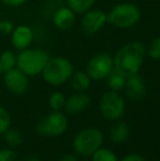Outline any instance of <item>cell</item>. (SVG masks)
Wrapping results in <instances>:
<instances>
[{
  "mask_svg": "<svg viewBox=\"0 0 160 161\" xmlns=\"http://www.w3.org/2000/svg\"><path fill=\"white\" fill-rule=\"evenodd\" d=\"M146 45L141 41H132L118 49L113 56L114 68L124 76H134L139 74L146 58Z\"/></svg>",
  "mask_w": 160,
  "mask_h": 161,
  "instance_id": "cell-1",
  "label": "cell"
},
{
  "mask_svg": "<svg viewBox=\"0 0 160 161\" xmlns=\"http://www.w3.org/2000/svg\"><path fill=\"white\" fill-rule=\"evenodd\" d=\"M108 23L120 30L130 29L138 24L141 19V11L132 2H120L107 13Z\"/></svg>",
  "mask_w": 160,
  "mask_h": 161,
  "instance_id": "cell-2",
  "label": "cell"
},
{
  "mask_svg": "<svg viewBox=\"0 0 160 161\" xmlns=\"http://www.w3.org/2000/svg\"><path fill=\"white\" fill-rule=\"evenodd\" d=\"M49 54L44 48L29 47L23 51L18 52L17 67L29 77H35L41 75L46 63L49 59Z\"/></svg>",
  "mask_w": 160,
  "mask_h": 161,
  "instance_id": "cell-3",
  "label": "cell"
},
{
  "mask_svg": "<svg viewBox=\"0 0 160 161\" xmlns=\"http://www.w3.org/2000/svg\"><path fill=\"white\" fill-rule=\"evenodd\" d=\"M75 72L74 65L67 58L63 56L49 57L44 69L42 71L43 80L49 86H62L70 80Z\"/></svg>",
  "mask_w": 160,
  "mask_h": 161,
  "instance_id": "cell-4",
  "label": "cell"
},
{
  "mask_svg": "<svg viewBox=\"0 0 160 161\" xmlns=\"http://www.w3.org/2000/svg\"><path fill=\"white\" fill-rule=\"evenodd\" d=\"M103 140L104 136L100 129L96 127L85 128L74 138V150L82 157H91L99 148L102 147Z\"/></svg>",
  "mask_w": 160,
  "mask_h": 161,
  "instance_id": "cell-5",
  "label": "cell"
},
{
  "mask_svg": "<svg viewBox=\"0 0 160 161\" xmlns=\"http://www.w3.org/2000/svg\"><path fill=\"white\" fill-rule=\"evenodd\" d=\"M67 126L66 115L60 111H52L35 124V131L44 137H56L64 134Z\"/></svg>",
  "mask_w": 160,
  "mask_h": 161,
  "instance_id": "cell-6",
  "label": "cell"
},
{
  "mask_svg": "<svg viewBox=\"0 0 160 161\" xmlns=\"http://www.w3.org/2000/svg\"><path fill=\"white\" fill-rule=\"evenodd\" d=\"M99 108L105 119L111 122L119 121L125 113V100L120 92L109 90L101 96Z\"/></svg>",
  "mask_w": 160,
  "mask_h": 161,
  "instance_id": "cell-7",
  "label": "cell"
},
{
  "mask_svg": "<svg viewBox=\"0 0 160 161\" xmlns=\"http://www.w3.org/2000/svg\"><path fill=\"white\" fill-rule=\"evenodd\" d=\"M114 69L113 57L109 53L100 52L93 55L87 63L86 71L94 81L104 80Z\"/></svg>",
  "mask_w": 160,
  "mask_h": 161,
  "instance_id": "cell-8",
  "label": "cell"
},
{
  "mask_svg": "<svg viewBox=\"0 0 160 161\" xmlns=\"http://www.w3.org/2000/svg\"><path fill=\"white\" fill-rule=\"evenodd\" d=\"M105 24H108L107 12L100 9H90L83 13L80 20L81 30L87 36H92L100 32Z\"/></svg>",
  "mask_w": 160,
  "mask_h": 161,
  "instance_id": "cell-9",
  "label": "cell"
},
{
  "mask_svg": "<svg viewBox=\"0 0 160 161\" xmlns=\"http://www.w3.org/2000/svg\"><path fill=\"white\" fill-rule=\"evenodd\" d=\"M4 87L15 96H22L29 89V76L18 67L3 72Z\"/></svg>",
  "mask_w": 160,
  "mask_h": 161,
  "instance_id": "cell-10",
  "label": "cell"
},
{
  "mask_svg": "<svg viewBox=\"0 0 160 161\" xmlns=\"http://www.w3.org/2000/svg\"><path fill=\"white\" fill-rule=\"evenodd\" d=\"M35 40L34 30L28 24L15 25L12 33L10 34V42L13 49L17 52L23 51L32 46Z\"/></svg>",
  "mask_w": 160,
  "mask_h": 161,
  "instance_id": "cell-11",
  "label": "cell"
},
{
  "mask_svg": "<svg viewBox=\"0 0 160 161\" xmlns=\"http://www.w3.org/2000/svg\"><path fill=\"white\" fill-rule=\"evenodd\" d=\"M76 13L69 7L62 4L53 12L51 17L52 23L57 30H70L76 23Z\"/></svg>",
  "mask_w": 160,
  "mask_h": 161,
  "instance_id": "cell-12",
  "label": "cell"
},
{
  "mask_svg": "<svg viewBox=\"0 0 160 161\" xmlns=\"http://www.w3.org/2000/svg\"><path fill=\"white\" fill-rule=\"evenodd\" d=\"M123 90L125 92V96L135 102L141 101L146 96V86L139 74L127 77Z\"/></svg>",
  "mask_w": 160,
  "mask_h": 161,
  "instance_id": "cell-13",
  "label": "cell"
},
{
  "mask_svg": "<svg viewBox=\"0 0 160 161\" xmlns=\"http://www.w3.org/2000/svg\"><path fill=\"white\" fill-rule=\"evenodd\" d=\"M90 104H91V97L86 92H76L75 94L66 99L64 108L69 114L76 115L85 112Z\"/></svg>",
  "mask_w": 160,
  "mask_h": 161,
  "instance_id": "cell-14",
  "label": "cell"
},
{
  "mask_svg": "<svg viewBox=\"0 0 160 161\" xmlns=\"http://www.w3.org/2000/svg\"><path fill=\"white\" fill-rule=\"evenodd\" d=\"M130 136V126L122 121H115L110 128V139L114 144H122Z\"/></svg>",
  "mask_w": 160,
  "mask_h": 161,
  "instance_id": "cell-15",
  "label": "cell"
},
{
  "mask_svg": "<svg viewBox=\"0 0 160 161\" xmlns=\"http://www.w3.org/2000/svg\"><path fill=\"white\" fill-rule=\"evenodd\" d=\"M91 82H92V79L87 74V71H82V70L75 71L70 78L71 88L76 92L88 91L90 89V87H91Z\"/></svg>",
  "mask_w": 160,
  "mask_h": 161,
  "instance_id": "cell-16",
  "label": "cell"
},
{
  "mask_svg": "<svg viewBox=\"0 0 160 161\" xmlns=\"http://www.w3.org/2000/svg\"><path fill=\"white\" fill-rule=\"evenodd\" d=\"M105 80H107L108 87L110 88V90L120 92L124 89V86H125L126 82V77L121 71H119L118 69L114 68L110 72L109 76L105 78Z\"/></svg>",
  "mask_w": 160,
  "mask_h": 161,
  "instance_id": "cell-17",
  "label": "cell"
},
{
  "mask_svg": "<svg viewBox=\"0 0 160 161\" xmlns=\"http://www.w3.org/2000/svg\"><path fill=\"white\" fill-rule=\"evenodd\" d=\"M97 0H66V6L69 7L76 14H83L93 8Z\"/></svg>",
  "mask_w": 160,
  "mask_h": 161,
  "instance_id": "cell-18",
  "label": "cell"
},
{
  "mask_svg": "<svg viewBox=\"0 0 160 161\" xmlns=\"http://www.w3.org/2000/svg\"><path fill=\"white\" fill-rule=\"evenodd\" d=\"M17 55L18 53L14 49H4L0 53V64L3 71H8L17 67Z\"/></svg>",
  "mask_w": 160,
  "mask_h": 161,
  "instance_id": "cell-19",
  "label": "cell"
},
{
  "mask_svg": "<svg viewBox=\"0 0 160 161\" xmlns=\"http://www.w3.org/2000/svg\"><path fill=\"white\" fill-rule=\"evenodd\" d=\"M3 140L9 147L15 148L22 144L23 137H22V134L20 133V130H18L17 128L10 127L3 133Z\"/></svg>",
  "mask_w": 160,
  "mask_h": 161,
  "instance_id": "cell-20",
  "label": "cell"
},
{
  "mask_svg": "<svg viewBox=\"0 0 160 161\" xmlns=\"http://www.w3.org/2000/svg\"><path fill=\"white\" fill-rule=\"evenodd\" d=\"M92 161H119L118 156L114 151L109 148H99L93 155L91 156Z\"/></svg>",
  "mask_w": 160,
  "mask_h": 161,
  "instance_id": "cell-21",
  "label": "cell"
},
{
  "mask_svg": "<svg viewBox=\"0 0 160 161\" xmlns=\"http://www.w3.org/2000/svg\"><path fill=\"white\" fill-rule=\"evenodd\" d=\"M65 103H66V97L63 92L60 91H54L53 93L49 96L48 104L53 111H60L65 108Z\"/></svg>",
  "mask_w": 160,
  "mask_h": 161,
  "instance_id": "cell-22",
  "label": "cell"
},
{
  "mask_svg": "<svg viewBox=\"0 0 160 161\" xmlns=\"http://www.w3.org/2000/svg\"><path fill=\"white\" fill-rule=\"evenodd\" d=\"M146 55L154 60L160 59V36L152 38L146 45Z\"/></svg>",
  "mask_w": 160,
  "mask_h": 161,
  "instance_id": "cell-23",
  "label": "cell"
},
{
  "mask_svg": "<svg viewBox=\"0 0 160 161\" xmlns=\"http://www.w3.org/2000/svg\"><path fill=\"white\" fill-rule=\"evenodd\" d=\"M11 127V115L7 108L0 105V135H3V133L8 128Z\"/></svg>",
  "mask_w": 160,
  "mask_h": 161,
  "instance_id": "cell-24",
  "label": "cell"
},
{
  "mask_svg": "<svg viewBox=\"0 0 160 161\" xmlns=\"http://www.w3.org/2000/svg\"><path fill=\"white\" fill-rule=\"evenodd\" d=\"M14 23L13 21H11L10 19H0V34L6 36H10V34L12 33L13 29H14Z\"/></svg>",
  "mask_w": 160,
  "mask_h": 161,
  "instance_id": "cell-25",
  "label": "cell"
},
{
  "mask_svg": "<svg viewBox=\"0 0 160 161\" xmlns=\"http://www.w3.org/2000/svg\"><path fill=\"white\" fill-rule=\"evenodd\" d=\"M18 155L11 147L0 149V161H17Z\"/></svg>",
  "mask_w": 160,
  "mask_h": 161,
  "instance_id": "cell-26",
  "label": "cell"
},
{
  "mask_svg": "<svg viewBox=\"0 0 160 161\" xmlns=\"http://www.w3.org/2000/svg\"><path fill=\"white\" fill-rule=\"evenodd\" d=\"M0 2L8 8H20L24 6L28 2V0H0Z\"/></svg>",
  "mask_w": 160,
  "mask_h": 161,
  "instance_id": "cell-27",
  "label": "cell"
},
{
  "mask_svg": "<svg viewBox=\"0 0 160 161\" xmlns=\"http://www.w3.org/2000/svg\"><path fill=\"white\" fill-rule=\"evenodd\" d=\"M120 161H147L143 156L138 155V153H128V155L124 156Z\"/></svg>",
  "mask_w": 160,
  "mask_h": 161,
  "instance_id": "cell-28",
  "label": "cell"
},
{
  "mask_svg": "<svg viewBox=\"0 0 160 161\" xmlns=\"http://www.w3.org/2000/svg\"><path fill=\"white\" fill-rule=\"evenodd\" d=\"M57 161H78V158L74 153H65Z\"/></svg>",
  "mask_w": 160,
  "mask_h": 161,
  "instance_id": "cell-29",
  "label": "cell"
},
{
  "mask_svg": "<svg viewBox=\"0 0 160 161\" xmlns=\"http://www.w3.org/2000/svg\"><path fill=\"white\" fill-rule=\"evenodd\" d=\"M26 161H41L39 158H36V157H30V158H28L26 159Z\"/></svg>",
  "mask_w": 160,
  "mask_h": 161,
  "instance_id": "cell-30",
  "label": "cell"
},
{
  "mask_svg": "<svg viewBox=\"0 0 160 161\" xmlns=\"http://www.w3.org/2000/svg\"><path fill=\"white\" fill-rule=\"evenodd\" d=\"M3 69H2V66H1V64H0V78H1L2 76H3Z\"/></svg>",
  "mask_w": 160,
  "mask_h": 161,
  "instance_id": "cell-31",
  "label": "cell"
}]
</instances>
